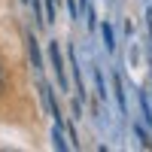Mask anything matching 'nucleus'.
<instances>
[{"label": "nucleus", "mask_w": 152, "mask_h": 152, "mask_svg": "<svg viewBox=\"0 0 152 152\" xmlns=\"http://www.w3.org/2000/svg\"><path fill=\"white\" fill-rule=\"evenodd\" d=\"M49 55H52V64H55V73H58V82L67 88V73H64V61H61V49L52 43L49 46Z\"/></svg>", "instance_id": "obj_1"}, {"label": "nucleus", "mask_w": 152, "mask_h": 152, "mask_svg": "<svg viewBox=\"0 0 152 152\" xmlns=\"http://www.w3.org/2000/svg\"><path fill=\"white\" fill-rule=\"evenodd\" d=\"M28 49H31V58H34V67L40 70L43 64H40V52H37V40H34V37H28Z\"/></svg>", "instance_id": "obj_2"}, {"label": "nucleus", "mask_w": 152, "mask_h": 152, "mask_svg": "<svg viewBox=\"0 0 152 152\" xmlns=\"http://www.w3.org/2000/svg\"><path fill=\"white\" fill-rule=\"evenodd\" d=\"M104 40H107V49H113V31H110V24H104Z\"/></svg>", "instance_id": "obj_3"}, {"label": "nucleus", "mask_w": 152, "mask_h": 152, "mask_svg": "<svg viewBox=\"0 0 152 152\" xmlns=\"http://www.w3.org/2000/svg\"><path fill=\"white\" fill-rule=\"evenodd\" d=\"M146 18H149V34H152V9L146 12Z\"/></svg>", "instance_id": "obj_4"}]
</instances>
